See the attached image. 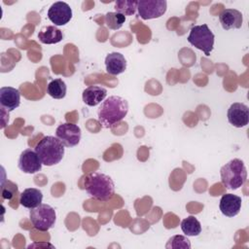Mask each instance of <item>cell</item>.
<instances>
[{
	"label": "cell",
	"mask_w": 249,
	"mask_h": 249,
	"mask_svg": "<svg viewBox=\"0 0 249 249\" xmlns=\"http://www.w3.org/2000/svg\"><path fill=\"white\" fill-rule=\"evenodd\" d=\"M127 112V101L122 96L112 95L101 102L97 109V119L103 127L111 128L120 123Z\"/></svg>",
	"instance_id": "obj_1"
},
{
	"label": "cell",
	"mask_w": 249,
	"mask_h": 249,
	"mask_svg": "<svg viewBox=\"0 0 249 249\" xmlns=\"http://www.w3.org/2000/svg\"><path fill=\"white\" fill-rule=\"evenodd\" d=\"M88 195L100 201L110 200L115 194V184L112 178L101 172L89 174L84 182Z\"/></svg>",
	"instance_id": "obj_2"
},
{
	"label": "cell",
	"mask_w": 249,
	"mask_h": 249,
	"mask_svg": "<svg viewBox=\"0 0 249 249\" xmlns=\"http://www.w3.org/2000/svg\"><path fill=\"white\" fill-rule=\"evenodd\" d=\"M64 145L55 136L48 135L43 137L35 146V151L38 154L43 164L53 166L61 161L64 156Z\"/></svg>",
	"instance_id": "obj_3"
},
{
	"label": "cell",
	"mask_w": 249,
	"mask_h": 249,
	"mask_svg": "<svg viewBox=\"0 0 249 249\" xmlns=\"http://www.w3.org/2000/svg\"><path fill=\"white\" fill-rule=\"evenodd\" d=\"M222 184L229 190H237L247 180V170L244 162L239 159H233L221 167Z\"/></svg>",
	"instance_id": "obj_4"
},
{
	"label": "cell",
	"mask_w": 249,
	"mask_h": 249,
	"mask_svg": "<svg viewBox=\"0 0 249 249\" xmlns=\"http://www.w3.org/2000/svg\"><path fill=\"white\" fill-rule=\"evenodd\" d=\"M187 40L192 46L202 51L205 55H210L213 51L215 36L207 24L194 25Z\"/></svg>",
	"instance_id": "obj_5"
},
{
	"label": "cell",
	"mask_w": 249,
	"mask_h": 249,
	"mask_svg": "<svg viewBox=\"0 0 249 249\" xmlns=\"http://www.w3.org/2000/svg\"><path fill=\"white\" fill-rule=\"evenodd\" d=\"M29 218L33 227L40 231H47L53 227L56 214L55 210L49 204L41 203L29 212Z\"/></svg>",
	"instance_id": "obj_6"
},
{
	"label": "cell",
	"mask_w": 249,
	"mask_h": 249,
	"mask_svg": "<svg viewBox=\"0 0 249 249\" xmlns=\"http://www.w3.org/2000/svg\"><path fill=\"white\" fill-rule=\"evenodd\" d=\"M167 9V2L164 0H141L138 1L137 11L142 19H153L163 16Z\"/></svg>",
	"instance_id": "obj_7"
},
{
	"label": "cell",
	"mask_w": 249,
	"mask_h": 249,
	"mask_svg": "<svg viewBox=\"0 0 249 249\" xmlns=\"http://www.w3.org/2000/svg\"><path fill=\"white\" fill-rule=\"evenodd\" d=\"M55 136L65 147L71 148L80 143L82 131L77 124L72 123H64L57 126Z\"/></svg>",
	"instance_id": "obj_8"
},
{
	"label": "cell",
	"mask_w": 249,
	"mask_h": 249,
	"mask_svg": "<svg viewBox=\"0 0 249 249\" xmlns=\"http://www.w3.org/2000/svg\"><path fill=\"white\" fill-rule=\"evenodd\" d=\"M48 18L54 26L65 25L72 18V9L65 2H54L48 11Z\"/></svg>",
	"instance_id": "obj_9"
},
{
	"label": "cell",
	"mask_w": 249,
	"mask_h": 249,
	"mask_svg": "<svg viewBox=\"0 0 249 249\" xmlns=\"http://www.w3.org/2000/svg\"><path fill=\"white\" fill-rule=\"evenodd\" d=\"M42 161L35 150L25 149L18 158V168L27 174H34L42 169Z\"/></svg>",
	"instance_id": "obj_10"
},
{
	"label": "cell",
	"mask_w": 249,
	"mask_h": 249,
	"mask_svg": "<svg viewBox=\"0 0 249 249\" xmlns=\"http://www.w3.org/2000/svg\"><path fill=\"white\" fill-rule=\"evenodd\" d=\"M228 121L234 127H243L249 123V108L244 103H232L228 110Z\"/></svg>",
	"instance_id": "obj_11"
},
{
	"label": "cell",
	"mask_w": 249,
	"mask_h": 249,
	"mask_svg": "<svg viewBox=\"0 0 249 249\" xmlns=\"http://www.w3.org/2000/svg\"><path fill=\"white\" fill-rule=\"evenodd\" d=\"M20 104V92L12 87H2L0 89V106L2 110L11 112Z\"/></svg>",
	"instance_id": "obj_12"
},
{
	"label": "cell",
	"mask_w": 249,
	"mask_h": 249,
	"mask_svg": "<svg viewBox=\"0 0 249 249\" xmlns=\"http://www.w3.org/2000/svg\"><path fill=\"white\" fill-rule=\"evenodd\" d=\"M219 20L225 30L238 29L242 26L243 16L236 9H224L219 15Z\"/></svg>",
	"instance_id": "obj_13"
},
{
	"label": "cell",
	"mask_w": 249,
	"mask_h": 249,
	"mask_svg": "<svg viewBox=\"0 0 249 249\" xmlns=\"http://www.w3.org/2000/svg\"><path fill=\"white\" fill-rule=\"evenodd\" d=\"M241 202L242 200L240 196L232 194H226L221 197L219 207L223 215L227 217H234L240 211Z\"/></svg>",
	"instance_id": "obj_14"
},
{
	"label": "cell",
	"mask_w": 249,
	"mask_h": 249,
	"mask_svg": "<svg viewBox=\"0 0 249 249\" xmlns=\"http://www.w3.org/2000/svg\"><path fill=\"white\" fill-rule=\"evenodd\" d=\"M106 71L110 75H120L126 69V60L124 56L117 52L110 53L105 57Z\"/></svg>",
	"instance_id": "obj_15"
},
{
	"label": "cell",
	"mask_w": 249,
	"mask_h": 249,
	"mask_svg": "<svg viewBox=\"0 0 249 249\" xmlns=\"http://www.w3.org/2000/svg\"><path fill=\"white\" fill-rule=\"evenodd\" d=\"M106 95L107 90L105 88L100 86H90L84 89L82 97L86 105L93 107L104 101Z\"/></svg>",
	"instance_id": "obj_16"
},
{
	"label": "cell",
	"mask_w": 249,
	"mask_h": 249,
	"mask_svg": "<svg viewBox=\"0 0 249 249\" xmlns=\"http://www.w3.org/2000/svg\"><path fill=\"white\" fill-rule=\"evenodd\" d=\"M43 200V194L39 189L27 188L19 195V203L25 208L33 209L39 206Z\"/></svg>",
	"instance_id": "obj_17"
},
{
	"label": "cell",
	"mask_w": 249,
	"mask_h": 249,
	"mask_svg": "<svg viewBox=\"0 0 249 249\" xmlns=\"http://www.w3.org/2000/svg\"><path fill=\"white\" fill-rule=\"evenodd\" d=\"M38 39L43 44H57L63 39V33L54 25H47L39 31Z\"/></svg>",
	"instance_id": "obj_18"
},
{
	"label": "cell",
	"mask_w": 249,
	"mask_h": 249,
	"mask_svg": "<svg viewBox=\"0 0 249 249\" xmlns=\"http://www.w3.org/2000/svg\"><path fill=\"white\" fill-rule=\"evenodd\" d=\"M67 87L62 79L52 80L47 86V93L54 99H62L66 95Z\"/></svg>",
	"instance_id": "obj_19"
},
{
	"label": "cell",
	"mask_w": 249,
	"mask_h": 249,
	"mask_svg": "<svg viewBox=\"0 0 249 249\" xmlns=\"http://www.w3.org/2000/svg\"><path fill=\"white\" fill-rule=\"evenodd\" d=\"M181 230L187 236H197L201 232V225L195 216H188L181 222Z\"/></svg>",
	"instance_id": "obj_20"
},
{
	"label": "cell",
	"mask_w": 249,
	"mask_h": 249,
	"mask_svg": "<svg viewBox=\"0 0 249 249\" xmlns=\"http://www.w3.org/2000/svg\"><path fill=\"white\" fill-rule=\"evenodd\" d=\"M138 1L134 0H118L115 2V10L117 13L125 16H132L137 10Z\"/></svg>",
	"instance_id": "obj_21"
},
{
	"label": "cell",
	"mask_w": 249,
	"mask_h": 249,
	"mask_svg": "<svg viewBox=\"0 0 249 249\" xmlns=\"http://www.w3.org/2000/svg\"><path fill=\"white\" fill-rule=\"evenodd\" d=\"M125 21V17L117 12H108L105 15V23L112 30L120 29Z\"/></svg>",
	"instance_id": "obj_22"
},
{
	"label": "cell",
	"mask_w": 249,
	"mask_h": 249,
	"mask_svg": "<svg viewBox=\"0 0 249 249\" xmlns=\"http://www.w3.org/2000/svg\"><path fill=\"white\" fill-rule=\"evenodd\" d=\"M166 249H178V248H184V249H190L191 248V242L190 240L184 236V235H173L171 236L166 245H165Z\"/></svg>",
	"instance_id": "obj_23"
},
{
	"label": "cell",
	"mask_w": 249,
	"mask_h": 249,
	"mask_svg": "<svg viewBox=\"0 0 249 249\" xmlns=\"http://www.w3.org/2000/svg\"><path fill=\"white\" fill-rule=\"evenodd\" d=\"M1 194H2V197L3 198L11 200L18 194V186L15 183H13V182L8 181V187H5L2 184Z\"/></svg>",
	"instance_id": "obj_24"
}]
</instances>
